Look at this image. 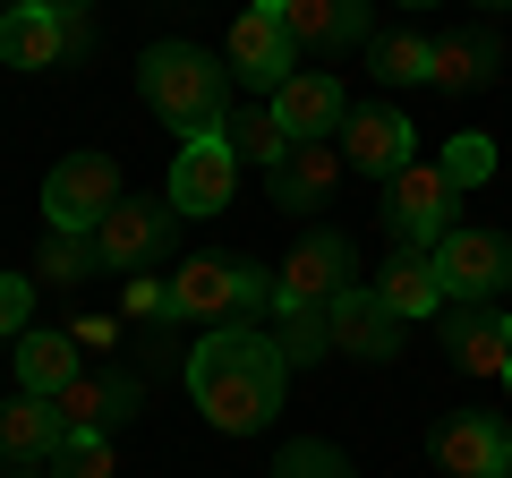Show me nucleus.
<instances>
[{
	"label": "nucleus",
	"mask_w": 512,
	"mask_h": 478,
	"mask_svg": "<svg viewBox=\"0 0 512 478\" xmlns=\"http://www.w3.org/2000/svg\"><path fill=\"white\" fill-rule=\"evenodd\" d=\"M427 60H436V43H427L419 26H393V35L367 43V69H376L384 86H427Z\"/></svg>",
	"instance_id": "obj_25"
},
{
	"label": "nucleus",
	"mask_w": 512,
	"mask_h": 478,
	"mask_svg": "<svg viewBox=\"0 0 512 478\" xmlns=\"http://www.w3.org/2000/svg\"><path fill=\"white\" fill-rule=\"evenodd\" d=\"M60 444H69V427H60V410L43 402V393H9V402H0V461H9V470H35Z\"/></svg>",
	"instance_id": "obj_22"
},
{
	"label": "nucleus",
	"mask_w": 512,
	"mask_h": 478,
	"mask_svg": "<svg viewBox=\"0 0 512 478\" xmlns=\"http://www.w3.org/2000/svg\"><path fill=\"white\" fill-rule=\"evenodd\" d=\"M86 274H103V257H94V231H43V248H35V282L77 291Z\"/></svg>",
	"instance_id": "obj_24"
},
{
	"label": "nucleus",
	"mask_w": 512,
	"mask_h": 478,
	"mask_svg": "<svg viewBox=\"0 0 512 478\" xmlns=\"http://www.w3.org/2000/svg\"><path fill=\"white\" fill-rule=\"evenodd\" d=\"M120 308H128V316H154V325H163V316H180V299H171V282H154V274H128Z\"/></svg>",
	"instance_id": "obj_32"
},
{
	"label": "nucleus",
	"mask_w": 512,
	"mask_h": 478,
	"mask_svg": "<svg viewBox=\"0 0 512 478\" xmlns=\"http://www.w3.org/2000/svg\"><path fill=\"white\" fill-rule=\"evenodd\" d=\"M137 402H146V385H137L128 368H111V376H69V385L52 393V410H60L69 436H111L120 419H137Z\"/></svg>",
	"instance_id": "obj_16"
},
{
	"label": "nucleus",
	"mask_w": 512,
	"mask_h": 478,
	"mask_svg": "<svg viewBox=\"0 0 512 478\" xmlns=\"http://www.w3.org/2000/svg\"><path fill=\"white\" fill-rule=\"evenodd\" d=\"M77 52H94V18L86 9H35V0H18L9 18H0V60L9 69H60V60H77Z\"/></svg>",
	"instance_id": "obj_8"
},
{
	"label": "nucleus",
	"mask_w": 512,
	"mask_h": 478,
	"mask_svg": "<svg viewBox=\"0 0 512 478\" xmlns=\"http://www.w3.org/2000/svg\"><path fill=\"white\" fill-rule=\"evenodd\" d=\"M402 9H427V0H402Z\"/></svg>",
	"instance_id": "obj_35"
},
{
	"label": "nucleus",
	"mask_w": 512,
	"mask_h": 478,
	"mask_svg": "<svg viewBox=\"0 0 512 478\" xmlns=\"http://www.w3.org/2000/svg\"><path fill=\"white\" fill-rule=\"evenodd\" d=\"M222 137H231V154L256 163V171H274L282 154H291V129L274 120V103H265V111H231V129H222Z\"/></svg>",
	"instance_id": "obj_26"
},
{
	"label": "nucleus",
	"mask_w": 512,
	"mask_h": 478,
	"mask_svg": "<svg viewBox=\"0 0 512 478\" xmlns=\"http://www.w3.org/2000/svg\"><path fill=\"white\" fill-rule=\"evenodd\" d=\"M171 299L180 316H205V325H248L256 308H274V265L256 257H197L171 274Z\"/></svg>",
	"instance_id": "obj_3"
},
{
	"label": "nucleus",
	"mask_w": 512,
	"mask_h": 478,
	"mask_svg": "<svg viewBox=\"0 0 512 478\" xmlns=\"http://www.w3.org/2000/svg\"><path fill=\"white\" fill-rule=\"evenodd\" d=\"M325 316H333V350H350V359H376V368H384V359H402V333H410V325L376 299V282H350V291L333 299Z\"/></svg>",
	"instance_id": "obj_17"
},
{
	"label": "nucleus",
	"mask_w": 512,
	"mask_h": 478,
	"mask_svg": "<svg viewBox=\"0 0 512 478\" xmlns=\"http://www.w3.org/2000/svg\"><path fill=\"white\" fill-rule=\"evenodd\" d=\"M274 120L291 129V146H299V137H342V120H350V94H342V77H325V69H299L291 86L274 94Z\"/></svg>",
	"instance_id": "obj_21"
},
{
	"label": "nucleus",
	"mask_w": 512,
	"mask_h": 478,
	"mask_svg": "<svg viewBox=\"0 0 512 478\" xmlns=\"http://www.w3.org/2000/svg\"><path fill=\"white\" fill-rule=\"evenodd\" d=\"M69 376H86V359H77V333H18V393H43L52 402Z\"/></svg>",
	"instance_id": "obj_23"
},
{
	"label": "nucleus",
	"mask_w": 512,
	"mask_h": 478,
	"mask_svg": "<svg viewBox=\"0 0 512 478\" xmlns=\"http://www.w3.org/2000/svg\"><path fill=\"white\" fill-rule=\"evenodd\" d=\"M504 69V35L495 26H461V35H436V60H427V86L436 94H478Z\"/></svg>",
	"instance_id": "obj_20"
},
{
	"label": "nucleus",
	"mask_w": 512,
	"mask_h": 478,
	"mask_svg": "<svg viewBox=\"0 0 512 478\" xmlns=\"http://www.w3.org/2000/svg\"><path fill=\"white\" fill-rule=\"evenodd\" d=\"M274 478H359V470L342 461V444H325V436H299L291 453L274 461Z\"/></svg>",
	"instance_id": "obj_29"
},
{
	"label": "nucleus",
	"mask_w": 512,
	"mask_h": 478,
	"mask_svg": "<svg viewBox=\"0 0 512 478\" xmlns=\"http://www.w3.org/2000/svg\"><path fill=\"white\" fill-rule=\"evenodd\" d=\"M333 146H342V163H359L367 180H393L402 163H419V129H410V120H402L393 103H367V111H350Z\"/></svg>",
	"instance_id": "obj_15"
},
{
	"label": "nucleus",
	"mask_w": 512,
	"mask_h": 478,
	"mask_svg": "<svg viewBox=\"0 0 512 478\" xmlns=\"http://www.w3.org/2000/svg\"><path fill=\"white\" fill-rule=\"evenodd\" d=\"M52 478H120V453H111V436H69L52 453Z\"/></svg>",
	"instance_id": "obj_30"
},
{
	"label": "nucleus",
	"mask_w": 512,
	"mask_h": 478,
	"mask_svg": "<svg viewBox=\"0 0 512 478\" xmlns=\"http://www.w3.org/2000/svg\"><path fill=\"white\" fill-rule=\"evenodd\" d=\"M171 239H180V205H154V197H120L103 222H94V257L103 274H146L154 257H171Z\"/></svg>",
	"instance_id": "obj_4"
},
{
	"label": "nucleus",
	"mask_w": 512,
	"mask_h": 478,
	"mask_svg": "<svg viewBox=\"0 0 512 478\" xmlns=\"http://www.w3.org/2000/svg\"><path fill=\"white\" fill-rule=\"evenodd\" d=\"M35 274H0V342H18L26 325H35Z\"/></svg>",
	"instance_id": "obj_31"
},
{
	"label": "nucleus",
	"mask_w": 512,
	"mask_h": 478,
	"mask_svg": "<svg viewBox=\"0 0 512 478\" xmlns=\"http://www.w3.org/2000/svg\"><path fill=\"white\" fill-rule=\"evenodd\" d=\"M137 94L154 103V120H171L180 137H222L231 129V60L205 52V43H154L146 60H137Z\"/></svg>",
	"instance_id": "obj_2"
},
{
	"label": "nucleus",
	"mask_w": 512,
	"mask_h": 478,
	"mask_svg": "<svg viewBox=\"0 0 512 478\" xmlns=\"http://www.w3.org/2000/svg\"><path fill=\"white\" fill-rule=\"evenodd\" d=\"M222 60H231V77L256 86L265 103L299 77V43L282 35V18H265V9H239V18H231V52H222Z\"/></svg>",
	"instance_id": "obj_11"
},
{
	"label": "nucleus",
	"mask_w": 512,
	"mask_h": 478,
	"mask_svg": "<svg viewBox=\"0 0 512 478\" xmlns=\"http://www.w3.org/2000/svg\"><path fill=\"white\" fill-rule=\"evenodd\" d=\"M436 461L444 478H512V427L495 410H453L436 427Z\"/></svg>",
	"instance_id": "obj_14"
},
{
	"label": "nucleus",
	"mask_w": 512,
	"mask_h": 478,
	"mask_svg": "<svg viewBox=\"0 0 512 478\" xmlns=\"http://www.w3.org/2000/svg\"><path fill=\"white\" fill-rule=\"evenodd\" d=\"M265 18H282V35L299 52H367L376 43V9L367 0H248Z\"/></svg>",
	"instance_id": "obj_10"
},
{
	"label": "nucleus",
	"mask_w": 512,
	"mask_h": 478,
	"mask_svg": "<svg viewBox=\"0 0 512 478\" xmlns=\"http://www.w3.org/2000/svg\"><path fill=\"white\" fill-rule=\"evenodd\" d=\"M376 299L402 316V325H436V316L453 308V299H444V274H436V248H393L384 274H376Z\"/></svg>",
	"instance_id": "obj_19"
},
{
	"label": "nucleus",
	"mask_w": 512,
	"mask_h": 478,
	"mask_svg": "<svg viewBox=\"0 0 512 478\" xmlns=\"http://www.w3.org/2000/svg\"><path fill=\"white\" fill-rule=\"evenodd\" d=\"M9 478H26V470H9Z\"/></svg>",
	"instance_id": "obj_37"
},
{
	"label": "nucleus",
	"mask_w": 512,
	"mask_h": 478,
	"mask_svg": "<svg viewBox=\"0 0 512 478\" xmlns=\"http://www.w3.org/2000/svg\"><path fill=\"white\" fill-rule=\"evenodd\" d=\"M35 9H60V18H69V9H86V0H35Z\"/></svg>",
	"instance_id": "obj_33"
},
{
	"label": "nucleus",
	"mask_w": 512,
	"mask_h": 478,
	"mask_svg": "<svg viewBox=\"0 0 512 478\" xmlns=\"http://www.w3.org/2000/svg\"><path fill=\"white\" fill-rule=\"evenodd\" d=\"M453 197L461 188L444 180V163H402L384 180V231H393V248H436L453 231Z\"/></svg>",
	"instance_id": "obj_5"
},
{
	"label": "nucleus",
	"mask_w": 512,
	"mask_h": 478,
	"mask_svg": "<svg viewBox=\"0 0 512 478\" xmlns=\"http://www.w3.org/2000/svg\"><path fill=\"white\" fill-rule=\"evenodd\" d=\"M359 282V257H350V239L342 231H308L291 248V265H274V308H333V299Z\"/></svg>",
	"instance_id": "obj_7"
},
{
	"label": "nucleus",
	"mask_w": 512,
	"mask_h": 478,
	"mask_svg": "<svg viewBox=\"0 0 512 478\" xmlns=\"http://www.w3.org/2000/svg\"><path fill=\"white\" fill-rule=\"evenodd\" d=\"M231 188H239V154H231V137H180L163 197L180 205V214H222V205H231Z\"/></svg>",
	"instance_id": "obj_13"
},
{
	"label": "nucleus",
	"mask_w": 512,
	"mask_h": 478,
	"mask_svg": "<svg viewBox=\"0 0 512 478\" xmlns=\"http://www.w3.org/2000/svg\"><path fill=\"white\" fill-rule=\"evenodd\" d=\"M436 163H444V180H453V188H487V180H495V137H487V129H461Z\"/></svg>",
	"instance_id": "obj_28"
},
{
	"label": "nucleus",
	"mask_w": 512,
	"mask_h": 478,
	"mask_svg": "<svg viewBox=\"0 0 512 478\" xmlns=\"http://www.w3.org/2000/svg\"><path fill=\"white\" fill-rule=\"evenodd\" d=\"M120 205V163L111 154H60L43 180V231H94Z\"/></svg>",
	"instance_id": "obj_6"
},
{
	"label": "nucleus",
	"mask_w": 512,
	"mask_h": 478,
	"mask_svg": "<svg viewBox=\"0 0 512 478\" xmlns=\"http://www.w3.org/2000/svg\"><path fill=\"white\" fill-rule=\"evenodd\" d=\"M504 393H512V376H504Z\"/></svg>",
	"instance_id": "obj_36"
},
{
	"label": "nucleus",
	"mask_w": 512,
	"mask_h": 478,
	"mask_svg": "<svg viewBox=\"0 0 512 478\" xmlns=\"http://www.w3.org/2000/svg\"><path fill=\"white\" fill-rule=\"evenodd\" d=\"M265 188H274L282 214H316V205H333V188H342V146H333V137H299V146L265 171Z\"/></svg>",
	"instance_id": "obj_18"
},
{
	"label": "nucleus",
	"mask_w": 512,
	"mask_h": 478,
	"mask_svg": "<svg viewBox=\"0 0 512 478\" xmlns=\"http://www.w3.org/2000/svg\"><path fill=\"white\" fill-rule=\"evenodd\" d=\"M487 9H512V0H487Z\"/></svg>",
	"instance_id": "obj_34"
},
{
	"label": "nucleus",
	"mask_w": 512,
	"mask_h": 478,
	"mask_svg": "<svg viewBox=\"0 0 512 478\" xmlns=\"http://www.w3.org/2000/svg\"><path fill=\"white\" fill-rule=\"evenodd\" d=\"M274 342H282L291 368H316V359H333V316H325V308H291Z\"/></svg>",
	"instance_id": "obj_27"
},
{
	"label": "nucleus",
	"mask_w": 512,
	"mask_h": 478,
	"mask_svg": "<svg viewBox=\"0 0 512 478\" xmlns=\"http://www.w3.org/2000/svg\"><path fill=\"white\" fill-rule=\"evenodd\" d=\"M282 385H291V359H282L274 333L205 325V342H188V393L222 436H256L282 410Z\"/></svg>",
	"instance_id": "obj_1"
},
{
	"label": "nucleus",
	"mask_w": 512,
	"mask_h": 478,
	"mask_svg": "<svg viewBox=\"0 0 512 478\" xmlns=\"http://www.w3.org/2000/svg\"><path fill=\"white\" fill-rule=\"evenodd\" d=\"M436 325H444V359H453L461 376H495V385L512 376V316H504V308L453 299V308H444Z\"/></svg>",
	"instance_id": "obj_12"
},
{
	"label": "nucleus",
	"mask_w": 512,
	"mask_h": 478,
	"mask_svg": "<svg viewBox=\"0 0 512 478\" xmlns=\"http://www.w3.org/2000/svg\"><path fill=\"white\" fill-rule=\"evenodd\" d=\"M436 274H444V299H478V308H495V291H512V239L453 222V231L436 239Z\"/></svg>",
	"instance_id": "obj_9"
}]
</instances>
